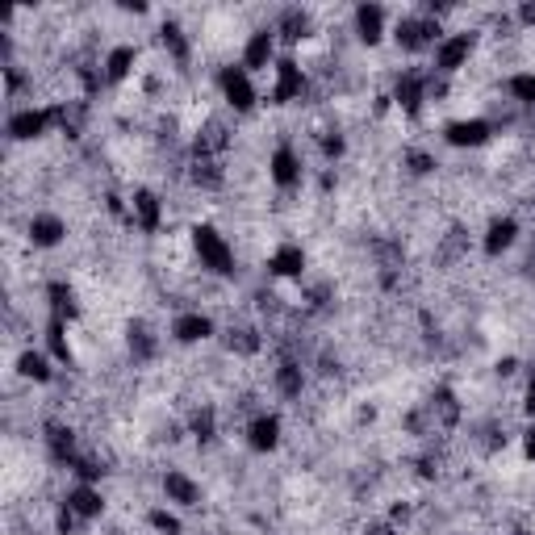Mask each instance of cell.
<instances>
[{"mask_svg": "<svg viewBox=\"0 0 535 535\" xmlns=\"http://www.w3.org/2000/svg\"><path fill=\"white\" fill-rule=\"evenodd\" d=\"M444 13L448 9H410L402 13L398 21H393L389 38L398 42L402 55H431L439 42H444Z\"/></svg>", "mask_w": 535, "mask_h": 535, "instance_id": "obj_1", "label": "cell"}, {"mask_svg": "<svg viewBox=\"0 0 535 535\" xmlns=\"http://www.w3.org/2000/svg\"><path fill=\"white\" fill-rule=\"evenodd\" d=\"M189 243H193V255H197V264L209 272V276H235L239 260H235V247H230V239L222 235V230L214 222H193L189 226Z\"/></svg>", "mask_w": 535, "mask_h": 535, "instance_id": "obj_2", "label": "cell"}, {"mask_svg": "<svg viewBox=\"0 0 535 535\" xmlns=\"http://www.w3.org/2000/svg\"><path fill=\"white\" fill-rule=\"evenodd\" d=\"M67 122V101L59 105H21L9 113L5 122V134L9 143H38V138H46L51 130H63Z\"/></svg>", "mask_w": 535, "mask_h": 535, "instance_id": "obj_3", "label": "cell"}, {"mask_svg": "<svg viewBox=\"0 0 535 535\" xmlns=\"http://www.w3.org/2000/svg\"><path fill=\"white\" fill-rule=\"evenodd\" d=\"M214 88L235 118H247V113H255V105H260V88H255V76L243 63H222L214 72Z\"/></svg>", "mask_w": 535, "mask_h": 535, "instance_id": "obj_4", "label": "cell"}, {"mask_svg": "<svg viewBox=\"0 0 535 535\" xmlns=\"http://www.w3.org/2000/svg\"><path fill=\"white\" fill-rule=\"evenodd\" d=\"M306 92H310V76H306V67H301V59H297L293 51H285L281 59H276V67H272L268 105H276V109L297 105V101H306Z\"/></svg>", "mask_w": 535, "mask_h": 535, "instance_id": "obj_5", "label": "cell"}, {"mask_svg": "<svg viewBox=\"0 0 535 535\" xmlns=\"http://www.w3.org/2000/svg\"><path fill=\"white\" fill-rule=\"evenodd\" d=\"M435 76L431 72H418V67H406V72H398V80H393V88H389V101H393V109L402 113V118H418V113L427 109V101H431V84Z\"/></svg>", "mask_w": 535, "mask_h": 535, "instance_id": "obj_6", "label": "cell"}, {"mask_svg": "<svg viewBox=\"0 0 535 535\" xmlns=\"http://www.w3.org/2000/svg\"><path fill=\"white\" fill-rule=\"evenodd\" d=\"M473 51H477V34L473 30H448L444 42L431 51V76H456V72H464L469 59H473Z\"/></svg>", "mask_w": 535, "mask_h": 535, "instance_id": "obj_7", "label": "cell"}, {"mask_svg": "<svg viewBox=\"0 0 535 535\" xmlns=\"http://www.w3.org/2000/svg\"><path fill=\"white\" fill-rule=\"evenodd\" d=\"M281 439H285V418H281V410H255V414L247 418V427H243L247 452L272 456L276 448H281Z\"/></svg>", "mask_w": 535, "mask_h": 535, "instance_id": "obj_8", "label": "cell"}, {"mask_svg": "<svg viewBox=\"0 0 535 535\" xmlns=\"http://www.w3.org/2000/svg\"><path fill=\"white\" fill-rule=\"evenodd\" d=\"M126 205H130V226L138 230V235H159V230H164L168 205H164V197H159L155 189H147V184H134Z\"/></svg>", "mask_w": 535, "mask_h": 535, "instance_id": "obj_9", "label": "cell"}, {"mask_svg": "<svg viewBox=\"0 0 535 535\" xmlns=\"http://www.w3.org/2000/svg\"><path fill=\"white\" fill-rule=\"evenodd\" d=\"M494 134L498 126L490 118H481V113H473V118H452L444 122V143L452 151H481V147H490L494 143Z\"/></svg>", "mask_w": 535, "mask_h": 535, "instance_id": "obj_10", "label": "cell"}, {"mask_svg": "<svg viewBox=\"0 0 535 535\" xmlns=\"http://www.w3.org/2000/svg\"><path fill=\"white\" fill-rule=\"evenodd\" d=\"M276 59H281V38H276V30H272V26H255V30L243 38L239 63L247 67L251 76H260V72H272Z\"/></svg>", "mask_w": 535, "mask_h": 535, "instance_id": "obj_11", "label": "cell"}, {"mask_svg": "<svg viewBox=\"0 0 535 535\" xmlns=\"http://www.w3.org/2000/svg\"><path fill=\"white\" fill-rule=\"evenodd\" d=\"M268 180H272V189H281V193H293L306 184V164H301L293 143H276L268 151Z\"/></svg>", "mask_w": 535, "mask_h": 535, "instance_id": "obj_12", "label": "cell"}, {"mask_svg": "<svg viewBox=\"0 0 535 535\" xmlns=\"http://www.w3.org/2000/svg\"><path fill=\"white\" fill-rule=\"evenodd\" d=\"M389 9L385 5H377V0H364V5H356L352 9V34H356V42L360 46H381L385 38H389Z\"/></svg>", "mask_w": 535, "mask_h": 535, "instance_id": "obj_13", "label": "cell"}, {"mask_svg": "<svg viewBox=\"0 0 535 535\" xmlns=\"http://www.w3.org/2000/svg\"><path fill=\"white\" fill-rule=\"evenodd\" d=\"M218 335V322L209 318L205 310H180L172 322H168V339L180 343V347H201Z\"/></svg>", "mask_w": 535, "mask_h": 535, "instance_id": "obj_14", "label": "cell"}, {"mask_svg": "<svg viewBox=\"0 0 535 535\" xmlns=\"http://www.w3.org/2000/svg\"><path fill=\"white\" fill-rule=\"evenodd\" d=\"M306 268H310V255H306V247L293 243V239L276 243V247L268 251V260H264V272L272 276V281H301V276H306Z\"/></svg>", "mask_w": 535, "mask_h": 535, "instance_id": "obj_15", "label": "cell"}, {"mask_svg": "<svg viewBox=\"0 0 535 535\" xmlns=\"http://www.w3.org/2000/svg\"><path fill=\"white\" fill-rule=\"evenodd\" d=\"M519 235H523V226H519L515 214H494L481 230V255L485 260H502L506 251H515Z\"/></svg>", "mask_w": 535, "mask_h": 535, "instance_id": "obj_16", "label": "cell"}, {"mask_svg": "<svg viewBox=\"0 0 535 535\" xmlns=\"http://www.w3.org/2000/svg\"><path fill=\"white\" fill-rule=\"evenodd\" d=\"M26 239H30V247H38V251L63 247V239H67L63 214H55V209H34L30 222H26Z\"/></svg>", "mask_w": 535, "mask_h": 535, "instance_id": "obj_17", "label": "cell"}, {"mask_svg": "<svg viewBox=\"0 0 535 535\" xmlns=\"http://www.w3.org/2000/svg\"><path fill=\"white\" fill-rule=\"evenodd\" d=\"M159 490H164V502L176 506V510H197L205 502L201 481H193L184 469H168L164 477H159Z\"/></svg>", "mask_w": 535, "mask_h": 535, "instance_id": "obj_18", "label": "cell"}, {"mask_svg": "<svg viewBox=\"0 0 535 535\" xmlns=\"http://www.w3.org/2000/svg\"><path fill=\"white\" fill-rule=\"evenodd\" d=\"M13 372H17L21 381H30V385H55L59 364L51 360L46 347H21L17 360H13Z\"/></svg>", "mask_w": 535, "mask_h": 535, "instance_id": "obj_19", "label": "cell"}, {"mask_svg": "<svg viewBox=\"0 0 535 535\" xmlns=\"http://www.w3.org/2000/svg\"><path fill=\"white\" fill-rule=\"evenodd\" d=\"M63 506L72 510L80 523H97L105 515V494H101V485L72 481V485H67V494H63Z\"/></svg>", "mask_w": 535, "mask_h": 535, "instance_id": "obj_20", "label": "cell"}, {"mask_svg": "<svg viewBox=\"0 0 535 535\" xmlns=\"http://www.w3.org/2000/svg\"><path fill=\"white\" fill-rule=\"evenodd\" d=\"M138 59H143V55H138V46H134V42H118V46H109L105 59H101V80H105V84H113V88L126 84V80L138 72Z\"/></svg>", "mask_w": 535, "mask_h": 535, "instance_id": "obj_21", "label": "cell"}, {"mask_svg": "<svg viewBox=\"0 0 535 535\" xmlns=\"http://www.w3.org/2000/svg\"><path fill=\"white\" fill-rule=\"evenodd\" d=\"M42 439H46V456H51V460L59 464V469H72V464L84 456L80 444H76V431H72V427H63V423H51Z\"/></svg>", "mask_w": 535, "mask_h": 535, "instance_id": "obj_22", "label": "cell"}, {"mask_svg": "<svg viewBox=\"0 0 535 535\" xmlns=\"http://www.w3.org/2000/svg\"><path fill=\"white\" fill-rule=\"evenodd\" d=\"M272 30H276V38H281L285 46H297V42H306V38H314V13L310 9H281V17L272 21Z\"/></svg>", "mask_w": 535, "mask_h": 535, "instance_id": "obj_23", "label": "cell"}, {"mask_svg": "<svg viewBox=\"0 0 535 535\" xmlns=\"http://www.w3.org/2000/svg\"><path fill=\"white\" fill-rule=\"evenodd\" d=\"M126 352L134 364H151L159 356V335L147 318H134L130 327H126Z\"/></svg>", "mask_w": 535, "mask_h": 535, "instance_id": "obj_24", "label": "cell"}, {"mask_svg": "<svg viewBox=\"0 0 535 535\" xmlns=\"http://www.w3.org/2000/svg\"><path fill=\"white\" fill-rule=\"evenodd\" d=\"M72 322H63V318H46V335H42V347L51 352V360L59 368H72L76 364V347H72Z\"/></svg>", "mask_w": 535, "mask_h": 535, "instance_id": "obj_25", "label": "cell"}, {"mask_svg": "<svg viewBox=\"0 0 535 535\" xmlns=\"http://www.w3.org/2000/svg\"><path fill=\"white\" fill-rule=\"evenodd\" d=\"M272 389H276V398L297 402L301 393H306V368H301V360L285 356L281 364H276V368H272Z\"/></svg>", "mask_w": 535, "mask_h": 535, "instance_id": "obj_26", "label": "cell"}, {"mask_svg": "<svg viewBox=\"0 0 535 535\" xmlns=\"http://www.w3.org/2000/svg\"><path fill=\"white\" fill-rule=\"evenodd\" d=\"M159 46H164L168 59H172L176 67H189V59H193V42H189V34L180 30V21H164V26H159Z\"/></svg>", "mask_w": 535, "mask_h": 535, "instance_id": "obj_27", "label": "cell"}, {"mask_svg": "<svg viewBox=\"0 0 535 535\" xmlns=\"http://www.w3.org/2000/svg\"><path fill=\"white\" fill-rule=\"evenodd\" d=\"M46 306H51V318H63V322H76L80 318L76 289L67 285V281H51V285H46Z\"/></svg>", "mask_w": 535, "mask_h": 535, "instance_id": "obj_28", "label": "cell"}, {"mask_svg": "<svg viewBox=\"0 0 535 535\" xmlns=\"http://www.w3.org/2000/svg\"><path fill=\"white\" fill-rule=\"evenodd\" d=\"M147 527H151L155 535H184V519H180V510H176V506H168V502H155V506L147 510Z\"/></svg>", "mask_w": 535, "mask_h": 535, "instance_id": "obj_29", "label": "cell"}, {"mask_svg": "<svg viewBox=\"0 0 535 535\" xmlns=\"http://www.w3.org/2000/svg\"><path fill=\"white\" fill-rule=\"evenodd\" d=\"M502 88H506L510 105H519V109H535V72H510Z\"/></svg>", "mask_w": 535, "mask_h": 535, "instance_id": "obj_30", "label": "cell"}, {"mask_svg": "<svg viewBox=\"0 0 535 535\" xmlns=\"http://www.w3.org/2000/svg\"><path fill=\"white\" fill-rule=\"evenodd\" d=\"M189 435L197 439V444H214L218 439V410L214 406H201L189 414Z\"/></svg>", "mask_w": 535, "mask_h": 535, "instance_id": "obj_31", "label": "cell"}, {"mask_svg": "<svg viewBox=\"0 0 535 535\" xmlns=\"http://www.w3.org/2000/svg\"><path fill=\"white\" fill-rule=\"evenodd\" d=\"M226 347L235 356H255L264 347V339H260V331H255V327H230L226 331Z\"/></svg>", "mask_w": 535, "mask_h": 535, "instance_id": "obj_32", "label": "cell"}, {"mask_svg": "<svg viewBox=\"0 0 535 535\" xmlns=\"http://www.w3.org/2000/svg\"><path fill=\"white\" fill-rule=\"evenodd\" d=\"M318 147H322V159H327V164H339V159L347 155V138H343V130H322Z\"/></svg>", "mask_w": 535, "mask_h": 535, "instance_id": "obj_33", "label": "cell"}, {"mask_svg": "<svg viewBox=\"0 0 535 535\" xmlns=\"http://www.w3.org/2000/svg\"><path fill=\"white\" fill-rule=\"evenodd\" d=\"M406 168H410V176H431L439 164L431 151H406Z\"/></svg>", "mask_w": 535, "mask_h": 535, "instance_id": "obj_34", "label": "cell"}, {"mask_svg": "<svg viewBox=\"0 0 535 535\" xmlns=\"http://www.w3.org/2000/svg\"><path fill=\"white\" fill-rule=\"evenodd\" d=\"M519 444H523V460H527V464H535V427H523Z\"/></svg>", "mask_w": 535, "mask_h": 535, "instance_id": "obj_35", "label": "cell"}, {"mask_svg": "<svg viewBox=\"0 0 535 535\" xmlns=\"http://www.w3.org/2000/svg\"><path fill=\"white\" fill-rule=\"evenodd\" d=\"M523 414L527 418H535V377L527 381V389H523Z\"/></svg>", "mask_w": 535, "mask_h": 535, "instance_id": "obj_36", "label": "cell"}, {"mask_svg": "<svg viewBox=\"0 0 535 535\" xmlns=\"http://www.w3.org/2000/svg\"><path fill=\"white\" fill-rule=\"evenodd\" d=\"M515 17L523 21V26H535V5H519V9H515Z\"/></svg>", "mask_w": 535, "mask_h": 535, "instance_id": "obj_37", "label": "cell"}, {"mask_svg": "<svg viewBox=\"0 0 535 535\" xmlns=\"http://www.w3.org/2000/svg\"><path fill=\"white\" fill-rule=\"evenodd\" d=\"M523 272H527V276H535V239H531V247H527V260H523Z\"/></svg>", "mask_w": 535, "mask_h": 535, "instance_id": "obj_38", "label": "cell"}, {"mask_svg": "<svg viewBox=\"0 0 535 535\" xmlns=\"http://www.w3.org/2000/svg\"><path fill=\"white\" fill-rule=\"evenodd\" d=\"M515 364H519L515 356H506V360H498V372H502V377H510V372H515Z\"/></svg>", "mask_w": 535, "mask_h": 535, "instance_id": "obj_39", "label": "cell"}]
</instances>
